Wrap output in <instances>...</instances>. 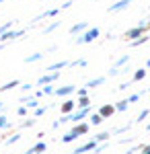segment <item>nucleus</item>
<instances>
[{"mask_svg": "<svg viewBox=\"0 0 150 154\" xmlns=\"http://www.w3.org/2000/svg\"><path fill=\"white\" fill-rule=\"evenodd\" d=\"M78 105H80V107H89V105H91V103H89V99H86V95H82V97H80Z\"/></svg>", "mask_w": 150, "mask_h": 154, "instance_id": "b1692460", "label": "nucleus"}, {"mask_svg": "<svg viewBox=\"0 0 150 154\" xmlns=\"http://www.w3.org/2000/svg\"><path fill=\"white\" fill-rule=\"evenodd\" d=\"M144 29H146V23H140V27H134V29H130L126 33L127 39H138L142 33H144Z\"/></svg>", "mask_w": 150, "mask_h": 154, "instance_id": "f03ea898", "label": "nucleus"}, {"mask_svg": "<svg viewBox=\"0 0 150 154\" xmlns=\"http://www.w3.org/2000/svg\"><path fill=\"white\" fill-rule=\"evenodd\" d=\"M126 62H127V56H123V58L119 60V62H117V64H115V66H113V68H119V66H123Z\"/></svg>", "mask_w": 150, "mask_h": 154, "instance_id": "c85d7f7f", "label": "nucleus"}, {"mask_svg": "<svg viewBox=\"0 0 150 154\" xmlns=\"http://www.w3.org/2000/svg\"><path fill=\"white\" fill-rule=\"evenodd\" d=\"M113 111H115V105H105L99 109V113H101V117H109V115H113Z\"/></svg>", "mask_w": 150, "mask_h": 154, "instance_id": "39448f33", "label": "nucleus"}, {"mask_svg": "<svg viewBox=\"0 0 150 154\" xmlns=\"http://www.w3.org/2000/svg\"><path fill=\"white\" fill-rule=\"evenodd\" d=\"M58 21H56V23H54V25H49V27H47V29H45V33H49V31H54V29H56V27H58Z\"/></svg>", "mask_w": 150, "mask_h": 154, "instance_id": "473e14b6", "label": "nucleus"}, {"mask_svg": "<svg viewBox=\"0 0 150 154\" xmlns=\"http://www.w3.org/2000/svg\"><path fill=\"white\" fill-rule=\"evenodd\" d=\"M101 121H103V117H101V113H95V115L91 117V123H92V125H99Z\"/></svg>", "mask_w": 150, "mask_h": 154, "instance_id": "dca6fc26", "label": "nucleus"}, {"mask_svg": "<svg viewBox=\"0 0 150 154\" xmlns=\"http://www.w3.org/2000/svg\"><path fill=\"white\" fill-rule=\"evenodd\" d=\"M115 109H117V111H126V109H127V101H119V103L115 105Z\"/></svg>", "mask_w": 150, "mask_h": 154, "instance_id": "412c9836", "label": "nucleus"}, {"mask_svg": "<svg viewBox=\"0 0 150 154\" xmlns=\"http://www.w3.org/2000/svg\"><path fill=\"white\" fill-rule=\"evenodd\" d=\"M132 0H119V2H115L113 6H109V12H115V11H123L127 4H130Z\"/></svg>", "mask_w": 150, "mask_h": 154, "instance_id": "20e7f679", "label": "nucleus"}, {"mask_svg": "<svg viewBox=\"0 0 150 154\" xmlns=\"http://www.w3.org/2000/svg\"><path fill=\"white\" fill-rule=\"evenodd\" d=\"M41 150H45V144H41V142L35 144L33 148H31V152H41Z\"/></svg>", "mask_w": 150, "mask_h": 154, "instance_id": "aec40b11", "label": "nucleus"}, {"mask_svg": "<svg viewBox=\"0 0 150 154\" xmlns=\"http://www.w3.org/2000/svg\"><path fill=\"white\" fill-rule=\"evenodd\" d=\"M72 107H74V103H72V101H66V103L62 105V113H66V115H68L70 111H72Z\"/></svg>", "mask_w": 150, "mask_h": 154, "instance_id": "f8f14e48", "label": "nucleus"}, {"mask_svg": "<svg viewBox=\"0 0 150 154\" xmlns=\"http://www.w3.org/2000/svg\"><path fill=\"white\" fill-rule=\"evenodd\" d=\"M95 140H97V142H105V140H109V134H107V131H101V134H97Z\"/></svg>", "mask_w": 150, "mask_h": 154, "instance_id": "f3484780", "label": "nucleus"}, {"mask_svg": "<svg viewBox=\"0 0 150 154\" xmlns=\"http://www.w3.org/2000/svg\"><path fill=\"white\" fill-rule=\"evenodd\" d=\"M144 152H146V154H150V146H146V148H144Z\"/></svg>", "mask_w": 150, "mask_h": 154, "instance_id": "f704fd0d", "label": "nucleus"}, {"mask_svg": "<svg viewBox=\"0 0 150 154\" xmlns=\"http://www.w3.org/2000/svg\"><path fill=\"white\" fill-rule=\"evenodd\" d=\"M146 68H150V60H148V62H146Z\"/></svg>", "mask_w": 150, "mask_h": 154, "instance_id": "c9c22d12", "label": "nucleus"}, {"mask_svg": "<svg viewBox=\"0 0 150 154\" xmlns=\"http://www.w3.org/2000/svg\"><path fill=\"white\" fill-rule=\"evenodd\" d=\"M27 107H37V99H27Z\"/></svg>", "mask_w": 150, "mask_h": 154, "instance_id": "c756f323", "label": "nucleus"}, {"mask_svg": "<svg viewBox=\"0 0 150 154\" xmlns=\"http://www.w3.org/2000/svg\"><path fill=\"white\" fill-rule=\"evenodd\" d=\"M0 128H6V117L4 115H0Z\"/></svg>", "mask_w": 150, "mask_h": 154, "instance_id": "72a5a7b5", "label": "nucleus"}, {"mask_svg": "<svg viewBox=\"0 0 150 154\" xmlns=\"http://www.w3.org/2000/svg\"><path fill=\"white\" fill-rule=\"evenodd\" d=\"M70 66H82V68H84V66H86V62H84V60H76V62H72Z\"/></svg>", "mask_w": 150, "mask_h": 154, "instance_id": "bb28decb", "label": "nucleus"}, {"mask_svg": "<svg viewBox=\"0 0 150 154\" xmlns=\"http://www.w3.org/2000/svg\"><path fill=\"white\" fill-rule=\"evenodd\" d=\"M56 95L64 97V95H70V93H74V86H62V88H58V91H54Z\"/></svg>", "mask_w": 150, "mask_h": 154, "instance_id": "1a4fd4ad", "label": "nucleus"}, {"mask_svg": "<svg viewBox=\"0 0 150 154\" xmlns=\"http://www.w3.org/2000/svg\"><path fill=\"white\" fill-rule=\"evenodd\" d=\"M37 60H41V54H35V56H29V58L25 60L27 64H31V62H37Z\"/></svg>", "mask_w": 150, "mask_h": 154, "instance_id": "5701e85b", "label": "nucleus"}, {"mask_svg": "<svg viewBox=\"0 0 150 154\" xmlns=\"http://www.w3.org/2000/svg\"><path fill=\"white\" fill-rule=\"evenodd\" d=\"M105 82V78H92V80H89V84H86V86H99V84H103Z\"/></svg>", "mask_w": 150, "mask_h": 154, "instance_id": "4468645a", "label": "nucleus"}, {"mask_svg": "<svg viewBox=\"0 0 150 154\" xmlns=\"http://www.w3.org/2000/svg\"><path fill=\"white\" fill-rule=\"evenodd\" d=\"M11 27H12V21H8L6 25H2V27H0V33H4V31H8Z\"/></svg>", "mask_w": 150, "mask_h": 154, "instance_id": "a878e982", "label": "nucleus"}, {"mask_svg": "<svg viewBox=\"0 0 150 154\" xmlns=\"http://www.w3.org/2000/svg\"><path fill=\"white\" fill-rule=\"evenodd\" d=\"M144 76H146V70H138L136 74H134V80H142Z\"/></svg>", "mask_w": 150, "mask_h": 154, "instance_id": "4be33fe9", "label": "nucleus"}, {"mask_svg": "<svg viewBox=\"0 0 150 154\" xmlns=\"http://www.w3.org/2000/svg\"><path fill=\"white\" fill-rule=\"evenodd\" d=\"M66 66H68V62H58V64H52V66H49L47 70L56 72V70H58V68H66Z\"/></svg>", "mask_w": 150, "mask_h": 154, "instance_id": "ddd939ff", "label": "nucleus"}, {"mask_svg": "<svg viewBox=\"0 0 150 154\" xmlns=\"http://www.w3.org/2000/svg\"><path fill=\"white\" fill-rule=\"evenodd\" d=\"M19 140H21V136L17 134V136H12V138H8V142H6V144H14V142H19Z\"/></svg>", "mask_w": 150, "mask_h": 154, "instance_id": "cd10ccee", "label": "nucleus"}, {"mask_svg": "<svg viewBox=\"0 0 150 154\" xmlns=\"http://www.w3.org/2000/svg\"><path fill=\"white\" fill-rule=\"evenodd\" d=\"M97 148V140H92V142H89V144H84V146H80L76 152H89V150H95Z\"/></svg>", "mask_w": 150, "mask_h": 154, "instance_id": "6e6552de", "label": "nucleus"}, {"mask_svg": "<svg viewBox=\"0 0 150 154\" xmlns=\"http://www.w3.org/2000/svg\"><path fill=\"white\" fill-rule=\"evenodd\" d=\"M144 41H148V37H142V35H140V39H132V45H142Z\"/></svg>", "mask_w": 150, "mask_h": 154, "instance_id": "6ab92c4d", "label": "nucleus"}, {"mask_svg": "<svg viewBox=\"0 0 150 154\" xmlns=\"http://www.w3.org/2000/svg\"><path fill=\"white\" fill-rule=\"evenodd\" d=\"M12 86H19V82H17V80H12V82L4 84V86H0V93H4V91H11Z\"/></svg>", "mask_w": 150, "mask_h": 154, "instance_id": "2eb2a0df", "label": "nucleus"}, {"mask_svg": "<svg viewBox=\"0 0 150 154\" xmlns=\"http://www.w3.org/2000/svg\"><path fill=\"white\" fill-rule=\"evenodd\" d=\"M76 138H78V134L72 130V131L68 134V136H64V138H62V142H64V144H68V142H72V140H76Z\"/></svg>", "mask_w": 150, "mask_h": 154, "instance_id": "9b49d317", "label": "nucleus"}, {"mask_svg": "<svg viewBox=\"0 0 150 154\" xmlns=\"http://www.w3.org/2000/svg\"><path fill=\"white\" fill-rule=\"evenodd\" d=\"M89 115V107H82V111H78V113H74V115H70V121H74V123H78V121H82V119Z\"/></svg>", "mask_w": 150, "mask_h": 154, "instance_id": "7ed1b4c3", "label": "nucleus"}, {"mask_svg": "<svg viewBox=\"0 0 150 154\" xmlns=\"http://www.w3.org/2000/svg\"><path fill=\"white\" fill-rule=\"evenodd\" d=\"M21 35H25L23 29L17 31V33H8V31H4V33H0V39H2V41H8V39H12V37H21Z\"/></svg>", "mask_w": 150, "mask_h": 154, "instance_id": "423d86ee", "label": "nucleus"}, {"mask_svg": "<svg viewBox=\"0 0 150 154\" xmlns=\"http://www.w3.org/2000/svg\"><path fill=\"white\" fill-rule=\"evenodd\" d=\"M41 93H43V95H52V93H54V88H52V86H45Z\"/></svg>", "mask_w": 150, "mask_h": 154, "instance_id": "2f4dec72", "label": "nucleus"}, {"mask_svg": "<svg viewBox=\"0 0 150 154\" xmlns=\"http://www.w3.org/2000/svg\"><path fill=\"white\" fill-rule=\"evenodd\" d=\"M86 27H89L86 23H78V25H74V27L70 29V33H72V35H74V33H80V31H84V29H86Z\"/></svg>", "mask_w": 150, "mask_h": 154, "instance_id": "9d476101", "label": "nucleus"}, {"mask_svg": "<svg viewBox=\"0 0 150 154\" xmlns=\"http://www.w3.org/2000/svg\"><path fill=\"white\" fill-rule=\"evenodd\" d=\"M146 117H148V109H144V111H140V115H138V121H144Z\"/></svg>", "mask_w": 150, "mask_h": 154, "instance_id": "393cba45", "label": "nucleus"}, {"mask_svg": "<svg viewBox=\"0 0 150 154\" xmlns=\"http://www.w3.org/2000/svg\"><path fill=\"white\" fill-rule=\"evenodd\" d=\"M74 131H76L78 136H80V134H86V131H89V125H84V123H82V125H78V128H74Z\"/></svg>", "mask_w": 150, "mask_h": 154, "instance_id": "a211bd4d", "label": "nucleus"}, {"mask_svg": "<svg viewBox=\"0 0 150 154\" xmlns=\"http://www.w3.org/2000/svg\"><path fill=\"white\" fill-rule=\"evenodd\" d=\"M136 101H140V95H132L127 99V103H136Z\"/></svg>", "mask_w": 150, "mask_h": 154, "instance_id": "7c9ffc66", "label": "nucleus"}, {"mask_svg": "<svg viewBox=\"0 0 150 154\" xmlns=\"http://www.w3.org/2000/svg\"><path fill=\"white\" fill-rule=\"evenodd\" d=\"M97 37H99V29H97V27H92V29H89L82 37L76 39V43H91L92 39H97Z\"/></svg>", "mask_w": 150, "mask_h": 154, "instance_id": "f257e3e1", "label": "nucleus"}, {"mask_svg": "<svg viewBox=\"0 0 150 154\" xmlns=\"http://www.w3.org/2000/svg\"><path fill=\"white\" fill-rule=\"evenodd\" d=\"M56 78H58V72H52L47 76H41L39 78V84H47V82H52V80H56Z\"/></svg>", "mask_w": 150, "mask_h": 154, "instance_id": "0eeeda50", "label": "nucleus"}]
</instances>
